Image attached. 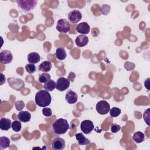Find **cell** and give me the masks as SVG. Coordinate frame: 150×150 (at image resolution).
I'll use <instances>...</instances> for the list:
<instances>
[{
	"label": "cell",
	"instance_id": "obj_12",
	"mask_svg": "<svg viewBox=\"0 0 150 150\" xmlns=\"http://www.w3.org/2000/svg\"><path fill=\"white\" fill-rule=\"evenodd\" d=\"M65 99H66V101L69 104H73L77 102L78 99V96L77 93L75 91L71 90H70L66 93L65 96Z\"/></svg>",
	"mask_w": 150,
	"mask_h": 150
},
{
	"label": "cell",
	"instance_id": "obj_6",
	"mask_svg": "<svg viewBox=\"0 0 150 150\" xmlns=\"http://www.w3.org/2000/svg\"><path fill=\"white\" fill-rule=\"evenodd\" d=\"M70 23L65 19H60L57 21L56 29L60 33H67L70 30Z\"/></svg>",
	"mask_w": 150,
	"mask_h": 150
},
{
	"label": "cell",
	"instance_id": "obj_8",
	"mask_svg": "<svg viewBox=\"0 0 150 150\" xmlns=\"http://www.w3.org/2000/svg\"><path fill=\"white\" fill-rule=\"evenodd\" d=\"M94 125L93 122L88 120L83 121L80 124V129L85 134H89L93 130Z\"/></svg>",
	"mask_w": 150,
	"mask_h": 150
},
{
	"label": "cell",
	"instance_id": "obj_10",
	"mask_svg": "<svg viewBox=\"0 0 150 150\" xmlns=\"http://www.w3.org/2000/svg\"><path fill=\"white\" fill-rule=\"evenodd\" d=\"M82 18L81 13L79 10H73L68 14V19L72 23H76L79 22Z\"/></svg>",
	"mask_w": 150,
	"mask_h": 150
},
{
	"label": "cell",
	"instance_id": "obj_26",
	"mask_svg": "<svg viewBox=\"0 0 150 150\" xmlns=\"http://www.w3.org/2000/svg\"><path fill=\"white\" fill-rule=\"evenodd\" d=\"M25 69L26 70V71L29 73V74H32L33 73H35L36 70V67L35 65V64H32V63H29L27 64L25 66Z\"/></svg>",
	"mask_w": 150,
	"mask_h": 150
},
{
	"label": "cell",
	"instance_id": "obj_20",
	"mask_svg": "<svg viewBox=\"0 0 150 150\" xmlns=\"http://www.w3.org/2000/svg\"><path fill=\"white\" fill-rule=\"evenodd\" d=\"M55 56H56V58L59 60H63L65 59L67 56L65 49L63 47L57 48L55 52Z\"/></svg>",
	"mask_w": 150,
	"mask_h": 150
},
{
	"label": "cell",
	"instance_id": "obj_11",
	"mask_svg": "<svg viewBox=\"0 0 150 150\" xmlns=\"http://www.w3.org/2000/svg\"><path fill=\"white\" fill-rule=\"evenodd\" d=\"M65 147V141L64 139L56 137L52 141V148L54 150H62Z\"/></svg>",
	"mask_w": 150,
	"mask_h": 150
},
{
	"label": "cell",
	"instance_id": "obj_16",
	"mask_svg": "<svg viewBox=\"0 0 150 150\" xmlns=\"http://www.w3.org/2000/svg\"><path fill=\"white\" fill-rule=\"evenodd\" d=\"M11 121L6 118H1L0 120V128L3 131H8L11 128Z\"/></svg>",
	"mask_w": 150,
	"mask_h": 150
},
{
	"label": "cell",
	"instance_id": "obj_30",
	"mask_svg": "<svg viewBox=\"0 0 150 150\" xmlns=\"http://www.w3.org/2000/svg\"><path fill=\"white\" fill-rule=\"evenodd\" d=\"M135 66L133 63H131L129 62H127L124 64V68L128 71H132L134 69Z\"/></svg>",
	"mask_w": 150,
	"mask_h": 150
},
{
	"label": "cell",
	"instance_id": "obj_2",
	"mask_svg": "<svg viewBox=\"0 0 150 150\" xmlns=\"http://www.w3.org/2000/svg\"><path fill=\"white\" fill-rule=\"evenodd\" d=\"M52 128L55 134L61 135L64 134L67 132L69 128V125L66 120L59 118L53 123Z\"/></svg>",
	"mask_w": 150,
	"mask_h": 150
},
{
	"label": "cell",
	"instance_id": "obj_31",
	"mask_svg": "<svg viewBox=\"0 0 150 150\" xmlns=\"http://www.w3.org/2000/svg\"><path fill=\"white\" fill-rule=\"evenodd\" d=\"M42 114L46 117H50L52 115V111L50 108L44 107L42 109Z\"/></svg>",
	"mask_w": 150,
	"mask_h": 150
},
{
	"label": "cell",
	"instance_id": "obj_29",
	"mask_svg": "<svg viewBox=\"0 0 150 150\" xmlns=\"http://www.w3.org/2000/svg\"><path fill=\"white\" fill-rule=\"evenodd\" d=\"M110 6L108 5H103L101 6V8H100V11L102 13L103 15H107L110 11Z\"/></svg>",
	"mask_w": 150,
	"mask_h": 150
},
{
	"label": "cell",
	"instance_id": "obj_3",
	"mask_svg": "<svg viewBox=\"0 0 150 150\" xmlns=\"http://www.w3.org/2000/svg\"><path fill=\"white\" fill-rule=\"evenodd\" d=\"M18 6L23 11L29 12L33 9L38 1L36 0H19L16 1Z\"/></svg>",
	"mask_w": 150,
	"mask_h": 150
},
{
	"label": "cell",
	"instance_id": "obj_15",
	"mask_svg": "<svg viewBox=\"0 0 150 150\" xmlns=\"http://www.w3.org/2000/svg\"><path fill=\"white\" fill-rule=\"evenodd\" d=\"M17 117L21 122H28L30 121L31 118V114L27 111H21L17 115Z\"/></svg>",
	"mask_w": 150,
	"mask_h": 150
},
{
	"label": "cell",
	"instance_id": "obj_24",
	"mask_svg": "<svg viewBox=\"0 0 150 150\" xmlns=\"http://www.w3.org/2000/svg\"><path fill=\"white\" fill-rule=\"evenodd\" d=\"M50 80V76L47 73H43L39 75V81L41 83H45Z\"/></svg>",
	"mask_w": 150,
	"mask_h": 150
},
{
	"label": "cell",
	"instance_id": "obj_19",
	"mask_svg": "<svg viewBox=\"0 0 150 150\" xmlns=\"http://www.w3.org/2000/svg\"><path fill=\"white\" fill-rule=\"evenodd\" d=\"M52 69V63L49 60H46L43 62L39 66V70L43 71L44 73H47L50 70Z\"/></svg>",
	"mask_w": 150,
	"mask_h": 150
},
{
	"label": "cell",
	"instance_id": "obj_14",
	"mask_svg": "<svg viewBox=\"0 0 150 150\" xmlns=\"http://www.w3.org/2000/svg\"><path fill=\"white\" fill-rule=\"evenodd\" d=\"M75 42L77 46L84 47L88 44V38L85 35H80L76 38Z\"/></svg>",
	"mask_w": 150,
	"mask_h": 150
},
{
	"label": "cell",
	"instance_id": "obj_5",
	"mask_svg": "<svg viewBox=\"0 0 150 150\" xmlns=\"http://www.w3.org/2000/svg\"><path fill=\"white\" fill-rule=\"evenodd\" d=\"M96 111L101 115L107 114L110 110V105L105 100L98 101L96 104Z\"/></svg>",
	"mask_w": 150,
	"mask_h": 150
},
{
	"label": "cell",
	"instance_id": "obj_4",
	"mask_svg": "<svg viewBox=\"0 0 150 150\" xmlns=\"http://www.w3.org/2000/svg\"><path fill=\"white\" fill-rule=\"evenodd\" d=\"M8 81L9 86L16 91H20L25 87V83L20 79L9 77L8 79Z\"/></svg>",
	"mask_w": 150,
	"mask_h": 150
},
{
	"label": "cell",
	"instance_id": "obj_34",
	"mask_svg": "<svg viewBox=\"0 0 150 150\" xmlns=\"http://www.w3.org/2000/svg\"><path fill=\"white\" fill-rule=\"evenodd\" d=\"M149 78H148L147 79H146V81H145V82H144V85H145V87L148 90H149Z\"/></svg>",
	"mask_w": 150,
	"mask_h": 150
},
{
	"label": "cell",
	"instance_id": "obj_18",
	"mask_svg": "<svg viewBox=\"0 0 150 150\" xmlns=\"http://www.w3.org/2000/svg\"><path fill=\"white\" fill-rule=\"evenodd\" d=\"M40 60V56L39 53L36 52H31L28 55V61L30 63H38Z\"/></svg>",
	"mask_w": 150,
	"mask_h": 150
},
{
	"label": "cell",
	"instance_id": "obj_27",
	"mask_svg": "<svg viewBox=\"0 0 150 150\" xmlns=\"http://www.w3.org/2000/svg\"><path fill=\"white\" fill-rule=\"evenodd\" d=\"M121 112V110L118 107H112L110 110V114L112 117H116L118 116Z\"/></svg>",
	"mask_w": 150,
	"mask_h": 150
},
{
	"label": "cell",
	"instance_id": "obj_32",
	"mask_svg": "<svg viewBox=\"0 0 150 150\" xmlns=\"http://www.w3.org/2000/svg\"><path fill=\"white\" fill-rule=\"evenodd\" d=\"M120 129H121V127L118 124L112 123L111 125V131L113 133L117 132L118 131H119L120 130Z\"/></svg>",
	"mask_w": 150,
	"mask_h": 150
},
{
	"label": "cell",
	"instance_id": "obj_7",
	"mask_svg": "<svg viewBox=\"0 0 150 150\" xmlns=\"http://www.w3.org/2000/svg\"><path fill=\"white\" fill-rule=\"evenodd\" d=\"M70 86V81L63 77H60L57 80L56 88L60 91H63L67 89Z\"/></svg>",
	"mask_w": 150,
	"mask_h": 150
},
{
	"label": "cell",
	"instance_id": "obj_33",
	"mask_svg": "<svg viewBox=\"0 0 150 150\" xmlns=\"http://www.w3.org/2000/svg\"><path fill=\"white\" fill-rule=\"evenodd\" d=\"M149 108L147 109L146 110H145L144 111V115H143L144 121L146 122V123L148 125H149Z\"/></svg>",
	"mask_w": 150,
	"mask_h": 150
},
{
	"label": "cell",
	"instance_id": "obj_25",
	"mask_svg": "<svg viewBox=\"0 0 150 150\" xmlns=\"http://www.w3.org/2000/svg\"><path fill=\"white\" fill-rule=\"evenodd\" d=\"M21 127H22V125L20 121H19L17 120H15L13 121V122H12L11 125V128L15 132L20 131V130L21 129Z\"/></svg>",
	"mask_w": 150,
	"mask_h": 150
},
{
	"label": "cell",
	"instance_id": "obj_13",
	"mask_svg": "<svg viewBox=\"0 0 150 150\" xmlns=\"http://www.w3.org/2000/svg\"><path fill=\"white\" fill-rule=\"evenodd\" d=\"M76 31L81 35L88 34L90 30V27L87 22H81L77 25L76 26Z\"/></svg>",
	"mask_w": 150,
	"mask_h": 150
},
{
	"label": "cell",
	"instance_id": "obj_9",
	"mask_svg": "<svg viewBox=\"0 0 150 150\" xmlns=\"http://www.w3.org/2000/svg\"><path fill=\"white\" fill-rule=\"evenodd\" d=\"M13 60L12 53L8 50H4L0 53V63L1 64H9Z\"/></svg>",
	"mask_w": 150,
	"mask_h": 150
},
{
	"label": "cell",
	"instance_id": "obj_23",
	"mask_svg": "<svg viewBox=\"0 0 150 150\" xmlns=\"http://www.w3.org/2000/svg\"><path fill=\"white\" fill-rule=\"evenodd\" d=\"M43 87L47 91H52L56 88V83L53 80H49L45 83Z\"/></svg>",
	"mask_w": 150,
	"mask_h": 150
},
{
	"label": "cell",
	"instance_id": "obj_28",
	"mask_svg": "<svg viewBox=\"0 0 150 150\" xmlns=\"http://www.w3.org/2000/svg\"><path fill=\"white\" fill-rule=\"evenodd\" d=\"M15 106L16 108V110L17 111H22V109L25 107V103L22 100H18L16 101L15 102Z\"/></svg>",
	"mask_w": 150,
	"mask_h": 150
},
{
	"label": "cell",
	"instance_id": "obj_1",
	"mask_svg": "<svg viewBox=\"0 0 150 150\" xmlns=\"http://www.w3.org/2000/svg\"><path fill=\"white\" fill-rule=\"evenodd\" d=\"M51 101V96L46 90H39L35 95V103L40 107H46L49 105Z\"/></svg>",
	"mask_w": 150,
	"mask_h": 150
},
{
	"label": "cell",
	"instance_id": "obj_35",
	"mask_svg": "<svg viewBox=\"0 0 150 150\" xmlns=\"http://www.w3.org/2000/svg\"><path fill=\"white\" fill-rule=\"evenodd\" d=\"M1 85H2L4 82H5V77L4 76L2 73H1Z\"/></svg>",
	"mask_w": 150,
	"mask_h": 150
},
{
	"label": "cell",
	"instance_id": "obj_17",
	"mask_svg": "<svg viewBox=\"0 0 150 150\" xmlns=\"http://www.w3.org/2000/svg\"><path fill=\"white\" fill-rule=\"evenodd\" d=\"M76 138L80 145H86L91 143L90 141L82 133H77L76 134Z\"/></svg>",
	"mask_w": 150,
	"mask_h": 150
},
{
	"label": "cell",
	"instance_id": "obj_21",
	"mask_svg": "<svg viewBox=\"0 0 150 150\" xmlns=\"http://www.w3.org/2000/svg\"><path fill=\"white\" fill-rule=\"evenodd\" d=\"M132 139L137 143H141L145 140V135L142 132L138 131L134 134Z\"/></svg>",
	"mask_w": 150,
	"mask_h": 150
},
{
	"label": "cell",
	"instance_id": "obj_22",
	"mask_svg": "<svg viewBox=\"0 0 150 150\" xmlns=\"http://www.w3.org/2000/svg\"><path fill=\"white\" fill-rule=\"evenodd\" d=\"M10 140L8 137H0V149L3 150L9 146Z\"/></svg>",
	"mask_w": 150,
	"mask_h": 150
}]
</instances>
